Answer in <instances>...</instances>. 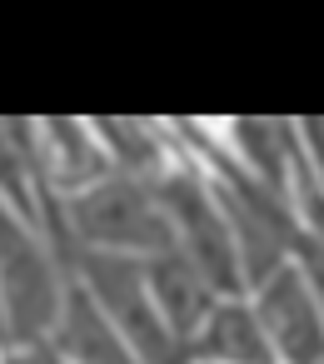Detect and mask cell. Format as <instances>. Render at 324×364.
<instances>
[{
	"label": "cell",
	"instance_id": "6da1fadb",
	"mask_svg": "<svg viewBox=\"0 0 324 364\" xmlns=\"http://www.w3.org/2000/svg\"><path fill=\"white\" fill-rule=\"evenodd\" d=\"M90 289L100 299V309H110V324L135 344V354H145L150 364H175V329L165 324L150 279L140 264L120 259V255H90Z\"/></svg>",
	"mask_w": 324,
	"mask_h": 364
},
{
	"label": "cell",
	"instance_id": "8992f818",
	"mask_svg": "<svg viewBox=\"0 0 324 364\" xmlns=\"http://www.w3.org/2000/svg\"><path fill=\"white\" fill-rule=\"evenodd\" d=\"M145 279H150V294H155L165 324L175 334H200V324L210 319L215 304H210V279L195 269V259L185 250H165L145 269Z\"/></svg>",
	"mask_w": 324,
	"mask_h": 364
},
{
	"label": "cell",
	"instance_id": "7a4b0ae2",
	"mask_svg": "<svg viewBox=\"0 0 324 364\" xmlns=\"http://www.w3.org/2000/svg\"><path fill=\"white\" fill-rule=\"evenodd\" d=\"M254 314H259L279 364H324V309H319L304 269L279 264L259 284Z\"/></svg>",
	"mask_w": 324,
	"mask_h": 364
},
{
	"label": "cell",
	"instance_id": "ba28073f",
	"mask_svg": "<svg viewBox=\"0 0 324 364\" xmlns=\"http://www.w3.org/2000/svg\"><path fill=\"white\" fill-rule=\"evenodd\" d=\"M60 349H65V364H135V354L120 344L115 324L85 294H70V304L60 314Z\"/></svg>",
	"mask_w": 324,
	"mask_h": 364
},
{
	"label": "cell",
	"instance_id": "52a82bcc",
	"mask_svg": "<svg viewBox=\"0 0 324 364\" xmlns=\"http://www.w3.org/2000/svg\"><path fill=\"white\" fill-rule=\"evenodd\" d=\"M190 354H205V359H220V364H274L269 334H264V324L249 304H215L210 319L200 324Z\"/></svg>",
	"mask_w": 324,
	"mask_h": 364
},
{
	"label": "cell",
	"instance_id": "9c48e42d",
	"mask_svg": "<svg viewBox=\"0 0 324 364\" xmlns=\"http://www.w3.org/2000/svg\"><path fill=\"white\" fill-rule=\"evenodd\" d=\"M294 250H299L304 279H309V289H314V299H319V309H324V235H314V240H299Z\"/></svg>",
	"mask_w": 324,
	"mask_h": 364
},
{
	"label": "cell",
	"instance_id": "277c9868",
	"mask_svg": "<svg viewBox=\"0 0 324 364\" xmlns=\"http://www.w3.org/2000/svg\"><path fill=\"white\" fill-rule=\"evenodd\" d=\"M170 200L180 205V240L185 255L195 259V269L210 279V289H234L244 274L239 264V245H234V225L220 215V205L195 185V180H175Z\"/></svg>",
	"mask_w": 324,
	"mask_h": 364
},
{
	"label": "cell",
	"instance_id": "5b68a950",
	"mask_svg": "<svg viewBox=\"0 0 324 364\" xmlns=\"http://www.w3.org/2000/svg\"><path fill=\"white\" fill-rule=\"evenodd\" d=\"M0 299L11 309L16 334H40L55 319V279L40 259V250L31 245V235H21L6 215H0Z\"/></svg>",
	"mask_w": 324,
	"mask_h": 364
},
{
	"label": "cell",
	"instance_id": "3957f363",
	"mask_svg": "<svg viewBox=\"0 0 324 364\" xmlns=\"http://www.w3.org/2000/svg\"><path fill=\"white\" fill-rule=\"evenodd\" d=\"M75 230L105 250H170L165 215L135 185H90L75 200Z\"/></svg>",
	"mask_w": 324,
	"mask_h": 364
}]
</instances>
